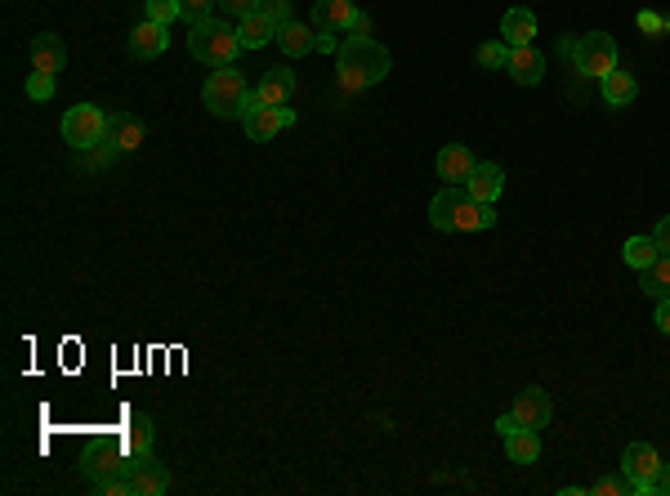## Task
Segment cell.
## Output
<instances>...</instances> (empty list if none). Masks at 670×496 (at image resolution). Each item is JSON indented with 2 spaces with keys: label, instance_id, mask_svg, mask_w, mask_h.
I'll list each match as a JSON object with an SVG mask.
<instances>
[{
  "label": "cell",
  "instance_id": "13",
  "mask_svg": "<svg viewBox=\"0 0 670 496\" xmlns=\"http://www.w3.org/2000/svg\"><path fill=\"white\" fill-rule=\"evenodd\" d=\"M501 188H505V170L496 166V161H478V166L469 170V179H465V193L478 197V202H496Z\"/></svg>",
  "mask_w": 670,
  "mask_h": 496
},
{
  "label": "cell",
  "instance_id": "31",
  "mask_svg": "<svg viewBox=\"0 0 670 496\" xmlns=\"http://www.w3.org/2000/svg\"><path fill=\"white\" fill-rule=\"evenodd\" d=\"M143 18H152V23L170 27L179 18V0H143Z\"/></svg>",
  "mask_w": 670,
  "mask_h": 496
},
{
  "label": "cell",
  "instance_id": "12",
  "mask_svg": "<svg viewBox=\"0 0 670 496\" xmlns=\"http://www.w3.org/2000/svg\"><path fill=\"white\" fill-rule=\"evenodd\" d=\"M166 45H170V27L152 23V18L134 23V32H130V54H134V59H157V54H166Z\"/></svg>",
  "mask_w": 670,
  "mask_h": 496
},
{
  "label": "cell",
  "instance_id": "18",
  "mask_svg": "<svg viewBox=\"0 0 670 496\" xmlns=\"http://www.w3.org/2000/svg\"><path fill=\"white\" fill-rule=\"evenodd\" d=\"M434 166H438V175H443L447 184H465V179H469V170H474L478 161H474V152H469L465 143H447V148L438 152V161H434Z\"/></svg>",
  "mask_w": 670,
  "mask_h": 496
},
{
  "label": "cell",
  "instance_id": "11",
  "mask_svg": "<svg viewBox=\"0 0 670 496\" xmlns=\"http://www.w3.org/2000/svg\"><path fill=\"white\" fill-rule=\"evenodd\" d=\"M353 18H358V5H353V0H318V5H313V27H318V32H349L353 27Z\"/></svg>",
  "mask_w": 670,
  "mask_h": 496
},
{
  "label": "cell",
  "instance_id": "16",
  "mask_svg": "<svg viewBox=\"0 0 670 496\" xmlns=\"http://www.w3.org/2000/svg\"><path fill=\"white\" fill-rule=\"evenodd\" d=\"M242 126L255 143H264V139H273L277 130L295 126V112L291 108H260V112H251V117H242Z\"/></svg>",
  "mask_w": 670,
  "mask_h": 496
},
{
  "label": "cell",
  "instance_id": "23",
  "mask_svg": "<svg viewBox=\"0 0 670 496\" xmlns=\"http://www.w3.org/2000/svg\"><path fill=\"white\" fill-rule=\"evenodd\" d=\"M277 50H282L286 59H304V54L313 50V27H304V23H286L282 32H277Z\"/></svg>",
  "mask_w": 670,
  "mask_h": 496
},
{
  "label": "cell",
  "instance_id": "8",
  "mask_svg": "<svg viewBox=\"0 0 670 496\" xmlns=\"http://www.w3.org/2000/svg\"><path fill=\"white\" fill-rule=\"evenodd\" d=\"M121 447H126V443H112V438H99V443L85 447V456H81V474L94 483V488L130 470V452L121 456Z\"/></svg>",
  "mask_w": 670,
  "mask_h": 496
},
{
  "label": "cell",
  "instance_id": "15",
  "mask_svg": "<svg viewBox=\"0 0 670 496\" xmlns=\"http://www.w3.org/2000/svg\"><path fill=\"white\" fill-rule=\"evenodd\" d=\"M255 94L264 99V108H286L295 94V72L291 68H268L260 76V85H255Z\"/></svg>",
  "mask_w": 670,
  "mask_h": 496
},
{
  "label": "cell",
  "instance_id": "34",
  "mask_svg": "<svg viewBox=\"0 0 670 496\" xmlns=\"http://www.w3.org/2000/svg\"><path fill=\"white\" fill-rule=\"evenodd\" d=\"M639 32H644V36H662L666 32V18L653 14V9H639Z\"/></svg>",
  "mask_w": 670,
  "mask_h": 496
},
{
  "label": "cell",
  "instance_id": "21",
  "mask_svg": "<svg viewBox=\"0 0 670 496\" xmlns=\"http://www.w3.org/2000/svg\"><path fill=\"white\" fill-rule=\"evenodd\" d=\"M599 94H603L608 108H626V103H635L639 85H635V76H630V72H608L599 81Z\"/></svg>",
  "mask_w": 670,
  "mask_h": 496
},
{
  "label": "cell",
  "instance_id": "19",
  "mask_svg": "<svg viewBox=\"0 0 670 496\" xmlns=\"http://www.w3.org/2000/svg\"><path fill=\"white\" fill-rule=\"evenodd\" d=\"M63 63H67V45H63V36H54V32L36 36V41H32V68L59 76V72H63Z\"/></svg>",
  "mask_w": 670,
  "mask_h": 496
},
{
  "label": "cell",
  "instance_id": "28",
  "mask_svg": "<svg viewBox=\"0 0 670 496\" xmlns=\"http://www.w3.org/2000/svg\"><path fill=\"white\" fill-rule=\"evenodd\" d=\"M117 157H121V152L108 143V135H103V143H94V148L81 152V166H85V170H108Z\"/></svg>",
  "mask_w": 670,
  "mask_h": 496
},
{
  "label": "cell",
  "instance_id": "27",
  "mask_svg": "<svg viewBox=\"0 0 670 496\" xmlns=\"http://www.w3.org/2000/svg\"><path fill=\"white\" fill-rule=\"evenodd\" d=\"M644 295H653V300H666L670 295V255H657L644 269Z\"/></svg>",
  "mask_w": 670,
  "mask_h": 496
},
{
  "label": "cell",
  "instance_id": "9",
  "mask_svg": "<svg viewBox=\"0 0 670 496\" xmlns=\"http://www.w3.org/2000/svg\"><path fill=\"white\" fill-rule=\"evenodd\" d=\"M130 488L134 496H161L170 492V470L157 461V456H130Z\"/></svg>",
  "mask_w": 670,
  "mask_h": 496
},
{
  "label": "cell",
  "instance_id": "36",
  "mask_svg": "<svg viewBox=\"0 0 670 496\" xmlns=\"http://www.w3.org/2000/svg\"><path fill=\"white\" fill-rule=\"evenodd\" d=\"M219 5H224L228 14H237V18H242V14H255V9H260L264 0H219Z\"/></svg>",
  "mask_w": 670,
  "mask_h": 496
},
{
  "label": "cell",
  "instance_id": "26",
  "mask_svg": "<svg viewBox=\"0 0 670 496\" xmlns=\"http://www.w3.org/2000/svg\"><path fill=\"white\" fill-rule=\"evenodd\" d=\"M121 443H126V452L130 456H152V421L143 412H134L130 416V425H126V438H121Z\"/></svg>",
  "mask_w": 670,
  "mask_h": 496
},
{
  "label": "cell",
  "instance_id": "17",
  "mask_svg": "<svg viewBox=\"0 0 670 496\" xmlns=\"http://www.w3.org/2000/svg\"><path fill=\"white\" fill-rule=\"evenodd\" d=\"M237 41H242V50H264L268 41H277V23L264 14V9L242 14V23H237Z\"/></svg>",
  "mask_w": 670,
  "mask_h": 496
},
{
  "label": "cell",
  "instance_id": "29",
  "mask_svg": "<svg viewBox=\"0 0 670 496\" xmlns=\"http://www.w3.org/2000/svg\"><path fill=\"white\" fill-rule=\"evenodd\" d=\"M54 81H59V76H54V72H41V68H32V72H27V99H36V103L54 99Z\"/></svg>",
  "mask_w": 670,
  "mask_h": 496
},
{
  "label": "cell",
  "instance_id": "10",
  "mask_svg": "<svg viewBox=\"0 0 670 496\" xmlns=\"http://www.w3.org/2000/svg\"><path fill=\"white\" fill-rule=\"evenodd\" d=\"M514 421H519L523 429H545L550 425V416H554V403H550V394H545L541 385H528L519 398H514Z\"/></svg>",
  "mask_w": 670,
  "mask_h": 496
},
{
  "label": "cell",
  "instance_id": "6",
  "mask_svg": "<svg viewBox=\"0 0 670 496\" xmlns=\"http://www.w3.org/2000/svg\"><path fill=\"white\" fill-rule=\"evenodd\" d=\"M108 135V112L94 108V103H76V108L63 112V143L76 152L94 148V143H103Z\"/></svg>",
  "mask_w": 670,
  "mask_h": 496
},
{
  "label": "cell",
  "instance_id": "20",
  "mask_svg": "<svg viewBox=\"0 0 670 496\" xmlns=\"http://www.w3.org/2000/svg\"><path fill=\"white\" fill-rule=\"evenodd\" d=\"M501 36H505V45H532V36H536V14L532 9H505V18H501Z\"/></svg>",
  "mask_w": 670,
  "mask_h": 496
},
{
  "label": "cell",
  "instance_id": "39",
  "mask_svg": "<svg viewBox=\"0 0 670 496\" xmlns=\"http://www.w3.org/2000/svg\"><path fill=\"white\" fill-rule=\"evenodd\" d=\"M519 429H523V425H519V421H514V412H505V416H501V421H496V434H501V438L519 434Z\"/></svg>",
  "mask_w": 670,
  "mask_h": 496
},
{
  "label": "cell",
  "instance_id": "24",
  "mask_svg": "<svg viewBox=\"0 0 670 496\" xmlns=\"http://www.w3.org/2000/svg\"><path fill=\"white\" fill-rule=\"evenodd\" d=\"M662 255V246H657V237H626V246H621V260L630 264L635 273H644L648 264Z\"/></svg>",
  "mask_w": 670,
  "mask_h": 496
},
{
  "label": "cell",
  "instance_id": "2",
  "mask_svg": "<svg viewBox=\"0 0 670 496\" xmlns=\"http://www.w3.org/2000/svg\"><path fill=\"white\" fill-rule=\"evenodd\" d=\"M429 224L438 233H487V228H496V211H492V202L469 197L465 184H447L429 202Z\"/></svg>",
  "mask_w": 670,
  "mask_h": 496
},
{
  "label": "cell",
  "instance_id": "41",
  "mask_svg": "<svg viewBox=\"0 0 670 496\" xmlns=\"http://www.w3.org/2000/svg\"><path fill=\"white\" fill-rule=\"evenodd\" d=\"M344 36H371V18L358 9V18H353V27H349V32H344Z\"/></svg>",
  "mask_w": 670,
  "mask_h": 496
},
{
  "label": "cell",
  "instance_id": "3",
  "mask_svg": "<svg viewBox=\"0 0 670 496\" xmlns=\"http://www.w3.org/2000/svg\"><path fill=\"white\" fill-rule=\"evenodd\" d=\"M188 54L197 63H210V68H233L237 54H242V41H237V27L219 23V18H201L188 32Z\"/></svg>",
  "mask_w": 670,
  "mask_h": 496
},
{
  "label": "cell",
  "instance_id": "32",
  "mask_svg": "<svg viewBox=\"0 0 670 496\" xmlns=\"http://www.w3.org/2000/svg\"><path fill=\"white\" fill-rule=\"evenodd\" d=\"M260 9H264V14H268V18H273V23H277V32H282L286 23H295V18H291V0H264Z\"/></svg>",
  "mask_w": 670,
  "mask_h": 496
},
{
  "label": "cell",
  "instance_id": "35",
  "mask_svg": "<svg viewBox=\"0 0 670 496\" xmlns=\"http://www.w3.org/2000/svg\"><path fill=\"white\" fill-rule=\"evenodd\" d=\"M590 492L595 496H626L630 483L626 479H599V483H590Z\"/></svg>",
  "mask_w": 670,
  "mask_h": 496
},
{
  "label": "cell",
  "instance_id": "4",
  "mask_svg": "<svg viewBox=\"0 0 670 496\" xmlns=\"http://www.w3.org/2000/svg\"><path fill=\"white\" fill-rule=\"evenodd\" d=\"M563 54L572 59V68L590 81H603L608 72H617V41L608 32H590L577 41H563Z\"/></svg>",
  "mask_w": 670,
  "mask_h": 496
},
{
  "label": "cell",
  "instance_id": "7",
  "mask_svg": "<svg viewBox=\"0 0 670 496\" xmlns=\"http://www.w3.org/2000/svg\"><path fill=\"white\" fill-rule=\"evenodd\" d=\"M662 465L666 461L653 443H630L626 452H621V479L630 483L635 496H653V483H657V474H662Z\"/></svg>",
  "mask_w": 670,
  "mask_h": 496
},
{
  "label": "cell",
  "instance_id": "33",
  "mask_svg": "<svg viewBox=\"0 0 670 496\" xmlns=\"http://www.w3.org/2000/svg\"><path fill=\"white\" fill-rule=\"evenodd\" d=\"M210 5H215V0H179V18L201 23V18H210Z\"/></svg>",
  "mask_w": 670,
  "mask_h": 496
},
{
  "label": "cell",
  "instance_id": "37",
  "mask_svg": "<svg viewBox=\"0 0 670 496\" xmlns=\"http://www.w3.org/2000/svg\"><path fill=\"white\" fill-rule=\"evenodd\" d=\"M313 50H318V54H340V41H335V32H318V36H313Z\"/></svg>",
  "mask_w": 670,
  "mask_h": 496
},
{
  "label": "cell",
  "instance_id": "38",
  "mask_svg": "<svg viewBox=\"0 0 670 496\" xmlns=\"http://www.w3.org/2000/svg\"><path fill=\"white\" fill-rule=\"evenodd\" d=\"M657 331L670 336V295H666V300H657Z\"/></svg>",
  "mask_w": 670,
  "mask_h": 496
},
{
  "label": "cell",
  "instance_id": "5",
  "mask_svg": "<svg viewBox=\"0 0 670 496\" xmlns=\"http://www.w3.org/2000/svg\"><path fill=\"white\" fill-rule=\"evenodd\" d=\"M251 85L242 81L237 68H215L206 76V90H201V103H206L215 117H242V99Z\"/></svg>",
  "mask_w": 670,
  "mask_h": 496
},
{
  "label": "cell",
  "instance_id": "14",
  "mask_svg": "<svg viewBox=\"0 0 670 496\" xmlns=\"http://www.w3.org/2000/svg\"><path fill=\"white\" fill-rule=\"evenodd\" d=\"M505 72H510L519 85H541V76H545L541 50H536V45H510V63H505Z\"/></svg>",
  "mask_w": 670,
  "mask_h": 496
},
{
  "label": "cell",
  "instance_id": "22",
  "mask_svg": "<svg viewBox=\"0 0 670 496\" xmlns=\"http://www.w3.org/2000/svg\"><path fill=\"white\" fill-rule=\"evenodd\" d=\"M108 143L117 152H134L143 143V126L134 117H126V112H112L108 117Z\"/></svg>",
  "mask_w": 670,
  "mask_h": 496
},
{
  "label": "cell",
  "instance_id": "40",
  "mask_svg": "<svg viewBox=\"0 0 670 496\" xmlns=\"http://www.w3.org/2000/svg\"><path fill=\"white\" fill-rule=\"evenodd\" d=\"M653 237H657V246H662V255H670V215L653 228Z\"/></svg>",
  "mask_w": 670,
  "mask_h": 496
},
{
  "label": "cell",
  "instance_id": "1",
  "mask_svg": "<svg viewBox=\"0 0 670 496\" xmlns=\"http://www.w3.org/2000/svg\"><path fill=\"white\" fill-rule=\"evenodd\" d=\"M389 68H394V59H389V50L376 36H349V41H340V54H335V90L362 94L376 81H385Z\"/></svg>",
  "mask_w": 670,
  "mask_h": 496
},
{
  "label": "cell",
  "instance_id": "42",
  "mask_svg": "<svg viewBox=\"0 0 670 496\" xmlns=\"http://www.w3.org/2000/svg\"><path fill=\"white\" fill-rule=\"evenodd\" d=\"M653 496H670V465H662V474H657V483H653Z\"/></svg>",
  "mask_w": 670,
  "mask_h": 496
},
{
  "label": "cell",
  "instance_id": "30",
  "mask_svg": "<svg viewBox=\"0 0 670 496\" xmlns=\"http://www.w3.org/2000/svg\"><path fill=\"white\" fill-rule=\"evenodd\" d=\"M505 63H510V45H505V41H487V45H478V68L496 72V68H505Z\"/></svg>",
  "mask_w": 670,
  "mask_h": 496
},
{
  "label": "cell",
  "instance_id": "25",
  "mask_svg": "<svg viewBox=\"0 0 670 496\" xmlns=\"http://www.w3.org/2000/svg\"><path fill=\"white\" fill-rule=\"evenodd\" d=\"M505 456H510L514 465H532L536 456H541V438H536V429H519V434L505 438Z\"/></svg>",
  "mask_w": 670,
  "mask_h": 496
}]
</instances>
